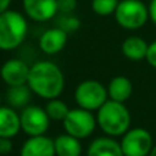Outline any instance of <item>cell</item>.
Wrapping results in <instances>:
<instances>
[{
  "label": "cell",
  "mask_w": 156,
  "mask_h": 156,
  "mask_svg": "<svg viewBox=\"0 0 156 156\" xmlns=\"http://www.w3.org/2000/svg\"><path fill=\"white\" fill-rule=\"evenodd\" d=\"M58 25L60 29H63L66 33H70V32H76V30L80 27V21L76 16H71L70 14H63L62 16L59 18V22Z\"/></svg>",
  "instance_id": "obj_21"
},
{
  "label": "cell",
  "mask_w": 156,
  "mask_h": 156,
  "mask_svg": "<svg viewBox=\"0 0 156 156\" xmlns=\"http://www.w3.org/2000/svg\"><path fill=\"white\" fill-rule=\"evenodd\" d=\"M149 10L140 0H122L115 11V19L125 29H138L148 19Z\"/></svg>",
  "instance_id": "obj_5"
},
{
  "label": "cell",
  "mask_w": 156,
  "mask_h": 156,
  "mask_svg": "<svg viewBox=\"0 0 156 156\" xmlns=\"http://www.w3.org/2000/svg\"><path fill=\"white\" fill-rule=\"evenodd\" d=\"M27 33V23L23 15L7 10L0 14V49L11 51L23 43Z\"/></svg>",
  "instance_id": "obj_3"
},
{
  "label": "cell",
  "mask_w": 156,
  "mask_h": 156,
  "mask_svg": "<svg viewBox=\"0 0 156 156\" xmlns=\"http://www.w3.org/2000/svg\"><path fill=\"white\" fill-rule=\"evenodd\" d=\"M21 118L12 107H0V137L12 138L21 130Z\"/></svg>",
  "instance_id": "obj_13"
},
{
  "label": "cell",
  "mask_w": 156,
  "mask_h": 156,
  "mask_svg": "<svg viewBox=\"0 0 156 156\" xmlns=\"http://www.w3.org/2000/svg\"><path fill=\"white\" fill-rule=\"evenodd\" d=\"M55 143V154L56 156H81L80 140L70 134H60L54 140Z\"/></svg>",
  "instance_id": "obj_16"
},
{
  "label": "cell",
  "mask_w": 156,
  "mask_h": 156,
  "mask_svg": "<svg viewBox=\"0 0 156 156\" xmlns=\"http://www.w3.org/2000/svg\"><path fill=\"white\" fill-rule=\"evenodd\" d=\"M27 85L32 92L45 100L58 99L65 89V77L55 63L37 62L30 67Z\"/></svg>",
  "instance_id": "obj_1"
},
{
  "label": "cell",
  "mask_w": 156,
  "mask_h": 156,
  "mask_svg": "<svg viewBox=\"0 0 156 156\" xmlns=\"http://www.w3.org/2000/svg\"><path fill=\"white\" fill-rule=\"evenodd\" d=\"M149 16H151V19L156 25V0H152L151 2V5H149Z\"/></svg>",
  "instance_id": "obj_25"
},
{
  "label": "cell",
  "mask_w": 156,
  "mask_h": 156,
  "mask_svg": "<svg viewBox=\"0 0 156 156\" xmlns=\"http://www.w3.org/2000/svg\"><path fill=\"white\" fill-rule=\"evenodd\" d=\"M108 90L101 82L94 80L82 81L77 86L74 97L78 107L88 111L99 110L105 101H107Z\"/></svg>",
  "instance_id": "obj_4"
},
{
  "label": "cell",
  "mask_w": 156,
  "mask_h": 156,
  "mask_svg": "<svg viewBox=\"0 0 156 156\" xmlns=\"http://www.w3.org/2000/svg\"><path fill=\"white\" fill-rule=\"evenodd\" d=\"M125 156H148L152 148V136L148 130L136 127L127 130L121 141Z\"/></svg>",
  "instance_id": "obj_7"
},
{
  "label": "cell",
  "mask_w": 156,
  "mask_h": 156,
  "mask_svg": "<svg viewBox=\"0 0 156 156\" xmlns=\"http://www.w3.org/2000/svg\"><path fill=\"white\" fill-rule=\"evenodd\" d=\"M32 93L33 92L27 83L18 85V86H10V89L7 90V94H5V99H7L10 107L25 108L27 107V103L30 101Z\"/></svg>",
  "instance_id": "obj_18"
},
{
  "label": "cell",
  "mask_w": 156,
  "mask_h": 156,
  "mask_svg": "<svg viewBox=\"0 0 156 156\" xmlns=\"http://www.w3.org/2000/svg\"><path fill=\"white\" fill-rule=\"evenodd\" d=\"M97 119L92 114V111L83 110L78 107L74 110H70L67 116L63 121V126L67 134L78 138H86L94 132L96 129Z\"/></svg>",
  "instance_id": "obj_6"
},
{
  "label": "cell",
  "mask_w": 156,
  "mask_h": 156,
  "mask_svg": "<svg viewBox=\"0 0 156 156\" xmlns=\"http://www.w3.org/2000/svg\"><path fill=\"white\" fill-rule=\"evenodd\" d=\"M21 118V127L27 136H44L49 127L51 118L47 114L45 108L38 105H27L19 114Z\"/></svg>",
  "instance_id": "obj_8"
},
{
  "label": "cell",
  "mask_w": 156,
  "mask_h": 156,
  "mask_svg": "<svg viewBox=\"0 0 156 156\" xmlns=\"http://www.w3.org/2000/svg\"><path fill=\"white\" fill-rule=\"evenodd\" d=\"M149 156H156V145L152 148V151H151V154H149Z\"/></svg>",
  "instance_id": "obj_27"
},
{
  "label": "cell",
  "mask_w": 156,
  "mask_h": 156,
  "mask_svg": "<svg viewBox=\"0 0 156 156\" xmlns=\"http://www.w3.org/2000/svg\"><path fill=\"white\" fill-rule=\"evenodd\" d=\"M88 156H125L121 143L111 137H99L89 145Z\"/></svg>",
  "instance_id": "obj_14"
},
{
  "label": "cell",
  "mask_w": 156,
  "mask_h": 156,
  "mask_svg": "<svg viewBox=\"0 0 156 156\" xmlns=\"http://www.w3.org/2000/svg\"><path fill=\"white\" fill-rule=\"evenodd\" d=\"M118 4V0H92V10L99 15H111L115 14Z\"/></svg>",
  "instance_id": "obj_20"
},
{
  "label": "cell",
  "mask_w": 156,
  "mask_h": 156,
  "mask_svg": "<svg viewBox=\"0 0 156 156\" xmlns=\"http://www.w3.org/2000/svg\"><path fill=\"white\" fill-rule=\"evenodd\" d=\"M67 43V33L60 27L48 29L40 37V48L47 55H55L65 48Z\"/></svg>",
  "instance_id": "obj_12"
},
{
  "label": "cell",
  "mask_w": 156,
  "mask_h": 156,
  "mask_svg": "<svg viewBox=\"0 0 156 156\" xmlns=\"http://www.w3.org/2000/svg\"><path fill=\"white\" fill-rule=\"evenodd\" d=\"M25 12L37 22L52 19L58 12V0H23Z\"/></svg>",
  "instance_id": "obj_10"
},
{
  "label": "cell",
  "mask_w": 156,
  "mask_h": 156,
  "mask_svg": "<svg viewBox=\"0 0 156 156\" xmlns=\"http://www.w3.org/2000/svg\"><path fill=\"white\" fill-rule=\"evenodd\" d=\"M21 156H56L55 143L45 136L29 137L21 148Z\"/></svg>",
  "instance_id": "obj_11"
},
{
  "label": "cell",
  "mask_w": 156,
  "mask_h": 156,
  "mask_svg": "<svg viewBox=\"0 0 156 156\" xmlns=\"http://www.w3.org/2000/svg\"><path fill=\"white\" fill-rule=\"evenodd\" d=\"M0 104H2V96H0ZM0 107H2V105H0Z\"/></svg>",
  "instance_id": "obj_28"
},
{
  "label": "cell",
  "mask_w": 156,
  "mask_h": 156,
  "mask_svg": "<svg viewBox=\"0 0 156 156\" xmlns=\"http://www.w3.org/2000/svg\"><path fill=\"white\" fill-rule=\"evenodd\" d=\"M11 149H12V143H11V138L0 137V155L10 154Z\"/></svg>",
  "instance_id": "obj_24"
},
{
  "label": "cell",
  "mask_w": 156,
  "mask_h": 156,
  "mask_svg": "<svg viewBox=\"0 0 156 156\" xmlns=\"http://www.w3.org/2000/svg\"><path fill=\"white\" fill-rule=\"evenodd\" d=\"M77 5V0H58V11L62 14H70Z\"/></svg>",
  "instance_id": "obj_22"
},
{
  "label": "cell",
  "mask_w": 156,
  "mask_h": 156,
  "mask_svg": "<svg viewBox=\"0 0 156 156\" xmlns=\"http://www.w3.org/2000/svg\"><path fill=\"white\" fill-rule=\"evenodd\" d=\"M45 111L52 121H65L67 114L70 112V108H69L67 104H66L65 101H62V100L52 99V100H49L48 104H47Z\"/></svg>",
  "instance_id": "obj_19"
},
{
  "label": "cell",
  "mask_w": 156,
  "mask_h": 156,
  "mask_svg": "<svg viewBox=\"0 0 156 156\" xmlns=\"http://www.w3.org/2000/svg\"><path fill=\"white\" fill-rule=\"evenodd\" d=\"M97 125L108 136H123L130 126V112L123 103L107 100L97 110Z\"/></svg>",
  "instance_id": "obj_2"
},
{
  "label": "cell",
  "mask_w": 156,
  "mask_h": 156,
  "mask_svg": "<svg viewBox=\"0 0 156 156\" xmlns=\"http://www.w3.org/2000/svg\"><path fill=\"white\" fill-rule=\"evenodd\" d=\"M145 59L148 60V63L152 66V67L156 69V41H154L152 44H149Z\"/></svg>",
  "instance_id": "obj_23"
},
{
  "label": "cell",
  "mask_w": 156,
  "mask_h": 156,
  "mask_svg": "<svg viewBox=\"0 0 156 156\" xmlns=\"http://www.w3.org/2000/svg\"><path fill=\"white\" fill-rule=\"evenodd\" d=\"M30 67L21 59H10L0 69V77L8 86H18L27 83Z\"/></svg>",
  "instance_id": "obj_9"
},
{
  "label": "cell",
  "mask_w": 156,
  "mask_h": 156,
  "mask_svg": "<svg viewBox=\"0 0 156 156\" xmlns=\"http://www.w3.org/2000/svg\"><path fill=\"white\" fill-rule=\"evenodd\" d=\"M10 3H11V0H0V14L5 12V11L8 10Z\"/></svg>",
  "instance_id": "obj_26"
},
{
  "label": "cell",
  "mask_w": 156,
  "mask_h": 156,
  "mask_svg": "<svg viewBox=\"0 0 156 156\" xmlns=\"http://www.w3.org/2000/svg\"><path fill=\"white\" fill-rule=\"evenodd\" d=\"M107 90H108V96H110L111 100L125 103L132 96L133 85L127 77L118 76L110 81V85H108Z\"/></svg>",
  "instance_id": "obj_15"
},
{
  "label": "cell",
  "mask_w": 156,
  "mask_h": 156,
  "mask_svg": "<svg viewBox=\"0 0 156 156\" xmlns=\"http://www.w3.org/2000/svg\"><path fill=\"white\" fill-rule=\"evenodd\" d=\"M148 44L140 37H129L123 41L122 44V52L123 55L130 60H141L147 58L148 52Z\"/></svg>",
  "instance_id": "obj_17"
}]
</instances>
